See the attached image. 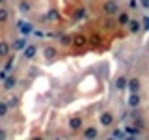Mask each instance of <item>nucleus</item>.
<instances>
[{
    "mask_svg": "<svg viewBox=\"0 0 149 140\" xmlns=\"http://www.w3.org/2000/svg\"><path fill=\"white\" fill-rule=\"evenodd\" d=\"M19 86V77L15 73H9L6 78L2 80V92L9 93V92H15V88Z\"/></svg>",
    "mask_w": 149,
    "mask_h": 140,
    "instance_id": "f03ea898",
    "label": "nucleus"
},
{
    "mask_svg": "<svg viewBox=\"0 0 149 140\" xmlns=\"http://www.w3.org/2000/svg\"><path fill=\"white\" fill-rule=\"evenodd\" d=\"M17 9H19L21 15H30V13L34 11V2H32V0H19Z\"/></svg>",
    "mask_w": 149,
    "mask_h": 140,
    "instance_id": "1a4fd4ad",
    "label": "nucleus"
},
{
    "mask_svg": "<svg viewBox=\"0 0 149 140\" xmlns=\"http://www.w3.org/2000/svg\"><path fill=\"white\" fill-rule=\"evenodd\" d=\"M142 103H143V99H142V93H140V92L130 93L129 99H127V105L130 106V108H140V106H142Z\"/></svg>",
    "mask_w": 149,
    "mask_h": 140,
    "instance_id": "9b49d317",
    "label": "nucleus"
},
{
    "mask_svg": "<svg viewBox=\"0 0 149 140\" xmlns=\"http://www.w3.org/2000/svg\"><path fill=\"white\" fill-rule=\"evenodd\" d=\"M140 24H142V32H147V30H149V15H147V11H142Z\"/></svg>",
    "mask_w": 149,
    "mask_h": 140,
    "instance_id": "5701e85b",
    "label": "nucleus"
},
{
    "mask_svg": "<svg viewBox=\"0 0 149 140\" xmlns=\"http://www.w3.org/2000/svg\"><path fill=\"white\" fill-rule=\"evenodd\" d=\"M138 6H140V11H147L149 9V0H138Z\"/></svg>",
    "mask_w": 149,
    "mask_h": 140,
    "instance_id": "a878e982",
    "label": "nucleus"
},
{
    "mask_svg": "<svg viewBox=\"0 0 149 140\" xmlns=\"http://www.w3.org/2000/svg\"><path fill=\"white\" fill-rule=\"evenodd\" d=\"M125 134H129V136H142V133H140V129L136 125H127V127L123 129Z\"/></svg>",
    "mask_w": 149,
    "mask_h": 140,
    "instance_id": "412c9836",
    "label": "nucleus"
},
{
    "mask_svg": "<svg viewBox=\"0 0 149 140\" xmlns=\"http://www.w3.org/2000/svg\"><path fill=\"white\" fill-rule=\"evenodd\" d=\"M88 43V37L82 36V34H77V36H71V45L77 47V49H80V47H84Z\"/></svg>",
    "mask_w": 149,
    "mask_h": 140,
    "instance_id": "dca6fc26",
    "label": "nucleus"
},
{
    "mask_svg": "<svg viewBox=\"0 0 149 140\" xmlns=\"http://www.w3.org/2000/svg\"><path fill=\"white\" fill-rule=\"evenodd\" d=\"M9 136V134L6 133V129H4V127H0V138H8Z\"/></svg>",
    "mask_w": 149,
    "mask_h": 140,
    "instance_id": "c85d7f7f",
    "label": "nucleus"
},
{
    "mask_svg": "<svg viewBox=\"0 0 149 140\" xmlns=\"http://www.w3.org/2000/svg\"><path fill=\"white\" fill-rule=\"evenodd\" d=\"M41 56H43V60L45 62H54L56 58L60 56V49L56 45H45L43 47V50H41Z\"/></svg>",
    "mask_w": 149,
    "mask_h": 140,
    "instance_id": "7ed1b4c3",
    "label": "nucleus"
},
{
    "mask_svg": "<svg viewBox=\"0 0 149 140\" xmlns=\"http://www.w3.org/2000/svg\"><path fill=\"white\" fill-rule=\"evenodd\" d=\"M129 19H130V13L127 11V9H121L118 15H116V22H118L119 26H127Z\"/></svg>",
    "mask_w": 149,
    "mask_h": 140,
    "instance_id": "ddd939ff",
    "label": "nucleus"
},
{
    "mask_svg": "<svg viewBox=\"0 0 149 140\" xmlns=\"http://www.w3.org/2000/svg\"><path fill=\"white\" fill-rule=\"evenodd\" d=\"M9 22V9L6 4H2L0 6V26H6Z\"/></svg>",
    "mask_w": 149,
    "mask_h": 140,
    "instance_id": "f3484780",
    "label": "nucleus"
},
{
    "mask_svg": "<svg viewBox=\"0 0 149 140\" xmlns=\"http://www.w3.org/2000/svg\"><path fill=\"white\" fill-rule=\"evenodd\" d=\"M80 136L82 138H90V140H93V138H99V129H97V125H86V127H82L80 129Z\"/></svg>",
    "mask_w": 149,
    "mask_h": 140,
    "instance_id": "0eeeda50",
    "label": "nucleus"
},
{
    "mask_svg": "<svg viewBox=\"0 0 149 140\" xmlns=\"http://www.w3.org/2000/svg\"><path fill=\"white\" fill-rule=\"evenodd\" d=\"M9 112H11V108L8 106L6 99H0V120H6L9 116Z\"/></svg>",
    "mask_w": 149,
    "mask_h": 140,
    "instance_id": "6ab92c4d",
    "label": "nucleus"
},
{
    "mask_svg": "<svg viewBox=\"0 0 149 140\" xmlns=\"http://www.w3.org/2000/svg\"><path fill=\"white\" fill-rule=\"evenodd\" d=\"M125 88H127V77H125V75H119V77L116 78V90L123 92Z\"/></svg>",
    "mask_w": 149,
    "mask_h": 140,
    "instance_id": "4be33fe9",
    "label": "nucleus"
},
{
    "mask_svg": "<svg viewBox=\"0 0 149 140\" xmlns=\"http://www.w3.org/2000/svg\"><path fill=\"white\" fill-rule=\"evenodd\" d=\"M26 45H28V36H19L17 39H13L11 43H9V47H11V50H15V52H19V50H22Z\"/></svg>",
    "mask_w": 149,
    "mask_h": 140,
    "instance_id": "9d476101",
    "label": "nucleus"
},
{
    "mask_svg": "<svg viewBox=\"0 0 149 140\" xmlns=\"http://www.w3.org/2000/svg\"><path fill=\"white\" fill-rule=\"evenodd\" d=\"M8 2V0H0V6H2V4H6Z\"/></svg>",
    "mask_w": 149,
    "mask_h": 140,
    "instance_id": "7c9ffc66",
    "label": "nucleus"
},
{
    "mask_svg": "<svg viewBox=\"0 0 149 140\" xmlns=\"http://www.w3.org/2000/svg\"><path fill=\"white\" fill-rule=\"evenodd\" d=\"M114 121H116V114L112 110H102L99 114V125H101V127L110 129L112 125H114Z\"/></svg>",
    "mask_w": 149,
    "mask_h": 140,
    "instance_id": "20e7f679",
    "label": "nucleus"
},
{
    "mask_svg": "<svg viewBox=\"0 0 149 140\" xmlns=\"http://www.w3.org/2000/svg\"><path fill=\"white\" fill-rule=\"evenodd\" d=\"M8 75H9V73H6V71H4V69H2V71H0V82H2V80H4V78H6V77H8Z\"/></svg>",
    "mask_w": 149,
    "mask_h": 140,
    "instance_id": "c756f323",
    "label": "nucleus"
},
{
    "mask_svg": "<svg viewBox=\"0 0 149 140\" xmlns=\"http://www.w3.org/2000/svg\"><path fill=\"white\" fill-rule=\"evenodd\" d=\"M127 11H140L138 0H127Z\"/></svg>",
    "mask_w": 149,
    "mask_h": 140,
    "instance_id": "b1692460",
    "label": "nucleus"
},
{
    "mask_svg": "<svg viewBox=\"0 0 149 140\" xmlns=\"http://www.w3.org/2000/svg\"><path fill=\"white\" fill-rule=\"evenodd\" d=\"M99 11H101V15H104L108 19L116 17L121 11V2L119 0H102L101 6H99Z\"/></svg>",
    "mask_w": 149,
    "mask_h": 140,
    "instance_id": "f257e3e1",
    "label": "nucleus"
},
{
    "mask_svg": "<svg viewBox=\"0 0 149 140\" xmlns=\"http://www.w3.org/2000/svg\"><path fill=\"white\" fill-rule=\"evenodd\" d=\"M9 54H11V47H9V41L0 39V60L8 58Z\"/></svg>",
    "mask_w": 149,
    "mask_h": 140,
    "instance_id": "4468645a",
    "label": "nucleus"
},
{
    "mask_svg": "<svg viewBox=\"0 0 149 140\" xmlns=\"http://www.w3.org/2000/svg\"><path fill=\"white\" fill-rule=\"evenodd\" d=\"M4 60H6V64H4V71H6V73H11L13 71V65H15V56H13V54H9L8 56V58H4Z\"/></svg>",
    "mask_w": 149,
    "mask_h": 140,
    "instance_id": "aec40b11",
    "label": "nucleus"
},
{
    "mask_svg": "<svg viewBox=\"0 0 149 140\" xmlns=\"http://www.w3.org/2000/svg\"><path fill=\"white\" fill-rule=\"evenodd\" d=\"M142 88H143V82H142V78H140V77H130V78H127V88H125V90H129L130 93L142 92Z\"/></svg>",
    "mask_w": 149,
    "mask_h": 140,
    "instance_id": "423d86ee",
    "label": "nucleus"
},
{
    "mask_svg": "<svg viewBox=\"0 0 149 140\" xmlns=\"http://www.w3.org/2000/svg\"><path fill=\"white\" fill-rule=\"evenodd\" d=\"M17 28L22 32V36H30L32 32H34V26H32L30 22H24V21H21V22H19V24H17Z\"/></svg>",
    "mask_w": 149,
    "mask_h": 140,
    "instance_id": "a211bd4d",
    "label": "nucleus"
},
{
    "mask_svg": "<svg viewBox=\"0 0 149 140\" xmlns=\"http://www.w3.org/2000/svg\"><path fill=\"white\" fill-rule=\"evenodd\" d=\"M82 127H84V118L80 114H73L71 118L67 120V129L73 131V133H78Z\"/></svg>",
    "mask_w": 149,
    "mask_h": 140,
    "instance_id": "39448f33",
    "label": "nucleus"
},
{
    "mask_svg": "<svg viewBox=\"0 0 149 140\" xmlns=\"http://www.w3.org/2000/svg\"><path fill=\"white\" fill-rule=\"evenodd\" d=\"M6 103H8V106H9L11 110H13V108H19V105H21V95L9 92V97L6 99Z\"/></svg>",
    "mask_w": 149,
    "mask_h": 140,
    "instance_id": "2eb2a0df",
    "label": "nucleus"
},
{
    "mask_svg": "<svg viewBox=\"0 0 149 140\" xmlns=\"http://www.w3.org/2000/svg\"><path fill=\"white\" fill-rule=\"evenodd\" d=\"M110 136H112V138H123L125 133H123L121 129H116V131H112V133H110Z\"/></svg>",
    "mask_w": 149,
    "mask_h": 140,
    "instance_id": "cd10ccee",
    "label": "nucleus"
},
{
    "mask_svg": "<svg viewBox=\"0 0 149 140\" xmlns=\"http://www.w3.org/2000/svg\"><path fill=\"white\" fill-rule=\"evenodd\" d=\"M127 28H129V34H132V36L140 34V32H142L140 19H132V17H130V19H129V22H127Z\"/></svg>",
    "mask_w": 149,
    "mask_h": 140,
    "instance_id": "f8f14e48",
    "label": "nucleus"
},
{
    "mask_svg": "<svg viewBox=\"0 0 149 140\" xmlns=\"http://www.w3.org/2000/svg\"><path fill=\"white\" fill-rule=\"evenodd\" d=\"M84 15H86V8H78V9H77V13H74L73 17H74V21H78V19H82Z\"/></svg>",
    "mask_w": 149,
    "mask_h": 140,
    "instance_id": "bb28decb",
    "label": "nucleus"
},
{
    "mask_svg": "<svg viewBox=\"0 0 149 140\" xmlns=\"http://www.w3.org/2000/svg\"><path fill=\"white\" fill-rule=\"evenodd\" d=\"M37 52H39V49H37L36 43H28L24 49H22V56H24V60H28V62L36 60L37 58Z\"/></svg>",
    "mask_w": 149,
    "mask_h": 140,
    "instance_id": "6e6552de",
    "label": "nucleus"
},
{
    "mask_svg": "<svg viewBox=\"0 0 149 140\" xmlns=\"http://www.w3.org/2000/svg\"><path fill=\"white\" fill-rule=\"evenodd\" d=\"M58 41H60V47H67L71 45V36H62Z\"/></svg>",
    "mask_w": 149,
    "mask_h": 140,
    "instance_id": "393cba45",
    "label": "nucleus"
}]
</instances>
